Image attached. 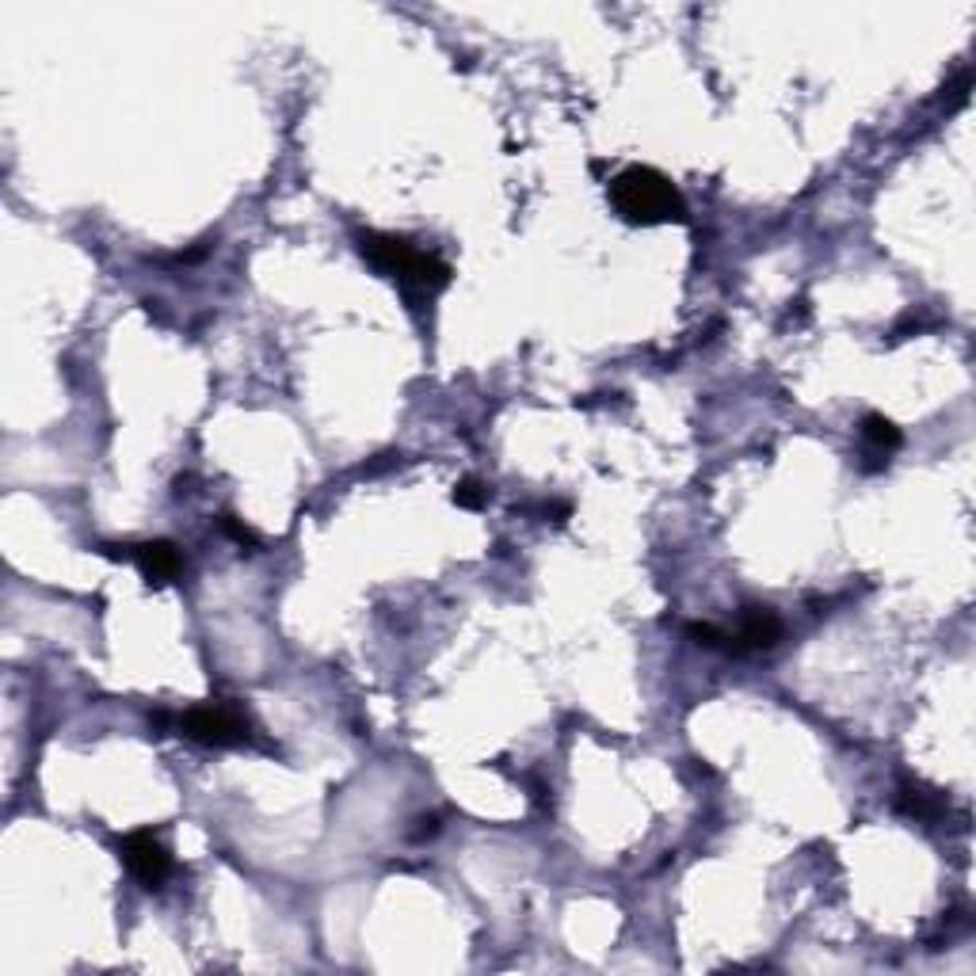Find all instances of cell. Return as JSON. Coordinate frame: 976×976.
Listing matches in <instances>:
<instances>
[{
    "instance_id": "6da1fadb",
    "label": "cell",
    "mask_w": 976,
    "mask_h": 976,
    "mask_svg": "<svg viewBox=\"0 0 976 976\" xmlns=\"http://www.w3.org/2000/svg\"><path fill=\"white\" fill-rule=\"evenodd\" d=\"M355 248L359 256L378 271V275L401 283V291L409 297H435L440 291L451 286V263L440 260L435 252H424L409 241V237H393V234H355Z\"/></svg>"
},
{
    "instance_id": "7a4b0ae2",
    "label": "cell",
    "mask_w": 976,
    "mask_h": 976,
    "mask_svg": "<svg viewBox=\"0 0 976 976\" xmlns=\"http://www.w3.org/2000/svg\"><path fill=\"white\" fill-rule=\"evenodd\" d=\"M610 206L622 221L630 226H668V221H683L691 218L686 214V198L672 180L660 169H649V164H630L622 169L607 187Z\"/></svg>"
},
{
    "instance_id": "3957f363",
    "label": "cell",
    "mask_w": 976,
    "mask_h": 976,
    "mask_svg": "<svg viewBox=\"0 0 976 976\" xmlns=\"http://www.w3.org/2000/svg\"><path fill=\"white\" fill-rule=\"evenodd\" d=\"M180 733L206 748H241L252 740V722L237 706L226 702H206V706H192L180 717Z\"/></svg>"
},
{
    "instance_id": "277c9868",
    "label": "cell",
    "mask_w": 976,
    "mask_h": 976,
    "mask_svg": "<svg viewBox=\"0 0 976 976\" xmlns=\"http://www.w3.org/2000/svg\"><path fill=\"white\" fill-rule=\"evenodd\" d=\"M119 855L127 863V870L134 874L145 889H161L172 874V855L153 832H130L127 839L119 843Z\"/></svg>"
},
{
    "instance_id": "5b68a950",
    "label": "cell",
    "mask_w": 976,
    "mask_h": 976,
    "mask_svg": "<svg viewBox=\"0 0 976 976\" xmlns=\"http://www.w3.org/2000/svg\"><path fill=\"white\" fill-rule=\"evenodd\" d=\"M733 637H736V657H744V652H767L785 637V622L774 607L751 603V607H744L740 630H736Z\"/></svg>"
},
{
    "instance_id": "8992f818",
    "label": "cell",
    "mask_w": 976,
    "mask_h": 976,
    "mask_svg": "<svg viewBox=\"0 0 976 976\" xmlns=\"http://www.w3.org/2000/svg\"><path fill=\"white\" fill-rule=\"evenodd\" d=\"M130 557L138 561V568H142V576L149 584L176 581L180 568H184V553H180V545L169 542V538H153V542L134 545V553H130Z\"/></svg>"
},
{
    "instance_id": "52a82bcc",
    "label": "cell",
    "mask_w": 976,
    "mask_h": 976,
    "mask_svg": "<svg viewBox=\"0 0 976 976\" xmlns=\"http://www.w3.org/2000/svg\"><path fill=\"white\" fill-rule=\"evenodd\" d=\"M863 440L870 443L878 454H892V451H900V446H904V432H900L889 416H881V412H866V416H863Z\"/></svg>"
},
{
    "instance_id": "ba28073f",
    "label": "cell",
    "mask_w": 976,
    "mask_h": 976,
    "mask_svg": "<svg viewBox=\"0 0 976 976\" xmlns=\"http://www.w3.org/2000/svg\"><path fill=\"white\" fill-rule=\"evenodd\" d=\"M897 809L915 816V821H939L942 798L934 790H928V785H904V790L897 793Z\"/></svg>"
},
{
    "instance_id": "9c48e42d",
    "label": "cell",
    "mask_w": 976,
    "mask_h": 976,
    "mask_svg": "<svg viewBox=\"0 0 976 976\" xmlns=\"http://www.w3.org/2000/svg\"><path fill=\"white\" fill-rule=\"evenodd\" d=\"M686 637H691L694 644H702V649L729 652V657H736V637L729 630H722V626H714V622H686Z\"/></svg>"
},
{
    "instance_id": "30bf717a",
    "label": "cell",
    "mask_w": 976,
    "mask_h": 976,
    "mask_svg": "<svg viewBox=\"0 0 976 976\" xmlns=\"http://www.w3.org/2000/svg\"><path fill=\"white\" fill-rule=\"evenodd\" d=\"M451 500L458 503V508H466V511H481L488 503V485L481 481V477H462V481L454 485Z\"/></svg>"
},
{
    "instance_id": "8fae6325",
    "label": "cell",
    "mask_w": 976,
    "mask_h": 976,
    "mask_svg": "<svg viewBox=\"0 0 976 976\" xmlns=\"http://www.w3.org/2000/svg\"><path fill=\"white\" fill-rule=\"evenodd\" d=\"M221 531L234 538V542H241V545H248V550H256V534L248 531V527H245L237 516H229V511H226V516H221Z\"/></svg>"
},
{
    "instance_id": "7c38bea8",
    "label": "cell",
    "mask_w": 976,
    "mask_h": 976,
    "mask_svg": "<svg viewBox=\"0 0 976 976\" xmlns=\"http://www.w3.org/2000/svg\"><path fill=\"white\" fill-rule=\"evenodd\" d=\"M409 835H412V839H416V843H424V839H432V835H440V816H435V813H432V816H420L416 828H412Z\"/></svg>"
}]
</instances>
